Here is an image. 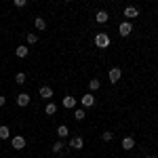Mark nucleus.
I'll return each instance as SVG.
<instances>
[{
    "instance_id": "f257e3e1",
    "label": "nucleus",
    "mask_w": 158,
    "mask_h": 158,
    "mask_svg": "<svg viewBox=\"0 0 158 158\" xmlns=\"http://www.w3.org/2000/svg\"><path fill=\"white\" fill-rule=\"evenodd\" d=\"M95 44H97L99 49L110 47V36H108V34H97V36H95Z\"/></svg>"
},
{
    "instance_id": "f03ea898",
    "label": "nucleus",
    "mask_w": 158,
    "mask_h": 158,
    "mask_svg": "<svg viewBox=\"0 0 158 158\" xmlns=\"http://www.w3.org/2000/svg\"><path fill=\"white\" fill-rule=\"evenodd\" d=\"M11 143H13L15 150H23V148H25V137H23V135H15V137L11 139Z\"/></svg>"
},
{
    "instance_id": "7ed1b4c3",
    "label": "nucleus",
    "mask_w": 158,
    "mask_h": 158,
    "mask_svg": "<svg viewBox=\"0 0 158 158\" xmlns=\"http://www.w3.org/2000/svg\"><path fill=\"white\" fill-rule=\"evenodd\" d=\"M118 32H120V36H129V34L133 32V25H131V21H122L120 27H118Z\"/></svg>"
},
{
    "instance_id": "20e7f679",
    "label": "nucleus",
    "mask_w": 158,
    "mask_h": 158,
    "mask_svg": "<svg viewBox=\"0 0 158 158\" xmlns=\"http://www.w3.org/2000/svg\"><path fill=\"white\" fill-rule=\"evenodd\" d=\"M80 103H82V108H93V106H95V97H93L91 93H86V95H82Z\"/></svg>"
},
{
    "instance_id": "39448f33",
    "label": "nucleus",
    "mask_w": 158,
    "mask_h": 158,
    "mask_svg": "<svg viewBox=\"0 0 158 158\" xmlns=\"http://www.w3.org/2000/svg\"><path fill=\"white\" fill-rule=\"evenodd\" d=\"M120 76H122L120 68H112V70H110V82H112V85H116V82L120 80Z\"/></svg>"
},
{
    "instance_id": "423d86ee",
    "label": "nucleus",
    "mask_w": 158,
    "mask_h": 158,
    "mask_svg": "<svg viewBox=\"0 0 158 158\" xmlns=\"http://www.w3.org/2000/svg\"><path fill=\"white\" fill-rule=\"evenodd\" d=\"M124 17H127V19H135V17H139V9H135V6H127V9H124Z\"/></svg>"
},
{
    "instance_id": "0eeeda50",
    "label": "nucleus",
    "mask_w": 158,
    "mask_h": 158,
    "mask_svg": "<svg viewBox=\"0 0 158 158\" xmlns=\"http://www.w3.org/2000/svg\"><path fill=\"white\" fill-rule=\"evenodd\" d=\"M17 106H19V108H25V106H30V95H27V93H21V95H17Z\"/></svg>"
},
{
    "instance_id": "6e6552de",
    "label": "nucleus",
    "mask_w": 158,
    "mask_h": 158,
    "mask_svg": "<svg viewBox=\"0 0 158 158\" xmlns=\"http://www.w3.org/2000/svg\"><path fill=\"white\" fill-rule=\"evenodd\" d=\"M70 146H72L74 150H82L85 141H82V137H72V139H70Z\"/></svg>"
},
{
    "instance_id": "1a4fd4ad",
    "label": "nucleus",
    "mask_w": 158,
    "mask_h": 158,
    "mask_svg": "<svg viewBox=\"0 0 158 158\" xmlns=\"http://www.w3.org/2000/svg\"><path fill=\"white\" fill-rule=\"evenodd\" d=\"M61 103H63V108H68V110H72L74 106H76V99L72 97V95H65V97H63V101H61Z\"/></svg>"
},
{
    "instance_id": "9d476101",
    "label": "nucleus",
    "mask_w": 158,
    "mask_h": 158,
    "mask_svg": "<svg viewBox=\"0 0 158 158\" xmlns=\"http://www.w3.org/2000/svg\"><path fill=\"white\" fill-rule=\"evenodd\" d=\"M40 97L42 99H51L53 97V89H51V86H40Z\"/></svg>"
},
{
    "instance_id": "9b49d317",
    "label": "nucleus",
    "mask_w": 158,
    "mask_h": 158,
    "mask_svg": "<svg viewBox=\"0 0 158 158\" xmlns=\"http://www.w3.org/2000/svg\"><path fill=\"white\" fill-rule=\"evenodd\" d=\"M122 148H124V150H133L135 148V139L133 137H124V139H122Z\"/></svg>"
},
{
    "instance_id": "f8f14e48",
    "label": "nucleus",
    "mask_w": 158,
    "mask_h": 158,
    "mask_svg": "<svg viewBox=\"0 0 158 158\" xmlns=\"http://www.w3.org/2000/svg\"><path fill=\"white\" fill-rule=\"evenodd\" d=\"M15 53H17V57H21V59H23V57H27V53H30V51H27V47H25V44H19Z\"/></svg>"
},
{
    "instance_id": "ddd939ff",
    "label": "nucleus",
    "mask_w": 158,
    "mask_h": 158,
    "mask_svg": "<svg viewBox=\"0 0 158 158\" xmlns=\"http://www.w3.org/2000/svg\"><path fill=\"white\" fill-rule=\"evenodd\" d=\"M57 135H59L61 139H65V137L70 135V131H68V127H65V124H61V127H57Z\"/></svg>"
},
{
    "instance_id": "4468645a",
    "label": "nucleus",
    "mask_w": 158,
    "mask_h": 158,
    "mask_svg": "<svg viewBox=\"0 0 158 158\" xmlns=\"http://www.w3.org/2000/svg\"><path fill=\"white\" fill-rule=\"evenodd\" d=\"M34 25H36V30H47V21L42 17H36L34 19Z\"/></svg>"
},
{
    "instance_id": "2eb2a0df",
    "label": "nucleus",
    "mask_w": 158,
    "mask_h": 158,
    "mask_svg": "<svg viewBox=\"0 0 158 158\" xmlns=\"http://www.w3.org/2000/svg\"><path fill=\"white\" fill-rule=\"evenodd\" d=\"M95 19H97L99 23H106V21H108L110 17H108V13H106V11H99L97 15H95Z\"/></svg>"
},
{
    "instance_id": "dca6fc26",
    "label": "nucleus",
    "mask_w": 158,
    "mask_h": 158,
    "mask_svg": "<svg viewBox=\"0 0 158 158\" xmlns=\"http://www.w3.org/2000/svg\"><path fill=\"white\" fill-rule=\"evenodd\" d=\"M89 89H91V91H99V89H101V82H99V78H93V80L89 82Z\"/></svg>"
},
{
    "instance_id": "f3484780",
    "label": "nucleus",
    "mask_w": 158,
    "mask_h": 158,
    "mask_svg": "<svg viewBox=\"0 0 158 158\" xmlns=\"http://www.w3.org/2000/svg\"><path fill=\"white\" fill-rule=\"evenodd\" d=\"M9 137H11L9 127H4V124H2V127H0V139H9Z\"/></svg>"
},
{
    "instance_id": "a211bd4d",
    "label": "nucleus",
    "mask_w": 158,
    "mask_h": 158,
    "mask_svg": "<svg viewBox=\"0 0 158 158\" xmlns=\"http://www.w3.org/2000/svg\"><path fill=\"white\" fill-rule=\"evenodd\" d=\"M44 112H47L49 116H53V114L57 112V106H55V103H47V106H44Z\"/></svg>"
},
{
    "instance_id": "6ab92c4d",
    "label": "nucleus",
    "mask_w": 158,
    "mask_h": 158,
    "mask_svg": "<svg viewBox=\"0 0 158 158\" xmlns=\"http://www.w3.org/2000/svg\"><path fill=\"white\" fill-rule=\"evenodd\" d=\"M63 148H65V143H63V141H57V143L53 146V152H55V154H61V150H63Z\"/></svg>"
},
{
    "instance_id": "aec40b11",
    "label": "nucleus",
    "mask_w": 158,
    "mask_h": 158,
    "mask_svg": "<svg viewBox=\"0 0 158 158\" xmlns=\"http://www.w3.org/2000/svg\"><path fill=\"white\" fill-rule=\"evenodd\" d=\"M15 82H17V85H23V82H25V74H23V72H17V76H15Z\"/></svg>"
},
{
    "instance_id": "412c9836",
    "label": "nucleus",
    "mask_w": 158,
    "mask_h": 158,
    "mask_svg": "<svg viewBox=\"0 0 158 158\" xmlns=\"http://www.w3.org/2000/svg\"><path fill=\"white\" fill-rule=\"evenodd\" d=\"M25 40H27V44H36V42H38V36H36V34H27V36H25Z\"/></svg>"
},
{
    "instance_id": "4be33fe9",
    "label": "nucleus",
    "mask_w": 158,
    "mask_h": 158,
    "mask_svg": "<svg viewBox=\"0 0 158 158\" xmlns=\"http://www.w3.org/2000/svg\"><path fill=\"white\" fill-rule=\"evenodd\" d=\"M74 118L76 120H85V110H76L74 112Z\"/></svg>"
},
{
    "instance_id": "5701e85b",
    "label": "nucleus",
    "mask_w": 158,
    "mask_h": 158,
    "mask_svg": "<svg viewBox=\"0 0 158 158\" xmlns=\"http://www.w3.org/2000/svg\"><path fill=\"white\" fill-rule=\"evenodd\" d=\"M101 139H103V141H112V139H114V133H110V131H106V133L101 135Z\"/></svg>"
},
{
    "instance_id": "b1692460",
    "label": "nucleus",
    "mask_w": 158,
    "mask_h": 158,
    "mask_svg": "<svg viewBox=\"0 0 158 158\" xmlns=\"http://www.w3.org/2000/svg\"><path fill=\"white\" fill-rule=\"evenodd\" d=\"M13 4H15L17 9H23V6H27V0H15Z\"/></svg>"
},
{
    "instance_id": "393cba45",
    "label": "nucleus",
    "mask_w": 158,
    "mask_h": 158,
    "mask_svg": "<svg viewBox=\"0 0 158 158\" xmlns=\"http://www.w3.org/2000/svg\"><path fill=\"white\" fill-rule=\"evenodd\" d=\"M4 103H6V99H4V97H2V95H0V108H2Z\"/></svg>"
},
{
    "instance_id": "a878e982",
    "label": "nucleus",
    "mask_w": 158,
    "mask_h": 158,
    "mask_svg": "<svg viewBox=\"0 0 158 158\" xmlns=\"http://www.w3.org/2000/svg\"><path fill=\"white\" fill-rule=\"evenodd\" d=\"M146 158H154V156H146Z\"/></svg>"
},
{
    "instance_id": "bb28decb",
    "label": "nucleus",
    "mask_w": 158,
    "mask_h": 158,
    "mask_svg": "<svg viewBox=\"0 0 158 158\" xmlns=\"http://www.w3.org/2000/svg\"><path fill=\"white\" fill-rule=\"evenodd\" d=\"M156 11H158V6H156Z\"/></svg>"
}]
</instances>
